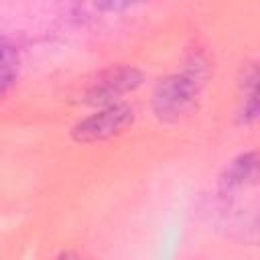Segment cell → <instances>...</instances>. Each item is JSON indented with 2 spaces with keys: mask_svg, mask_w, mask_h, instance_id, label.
Returning a JSON list of instances; mask_svg holds the SVG:
<instances>
[{
  "mask_svg": "<svg viewBox=\"0 0 260 260\" xmlns=\"http://www.w3.org/2000/svg\"><path fill=\"white\" fill-rule=\"evenodd\" d=\"M205 63L195 57L187 63L183 71L160 79L150 100L152 114L156 116V120L165 124H177L187 118L197 106V100L205 85Z\"/></svg>",
  "mask_w": 260,
  "mask_h": 260,
  "instance_id": "obj_1",
  "label": "cell"
},
{
  "mask_svg": "<svg viewBox=\"0 0 260 260\" xmlns=\"http://www.w3.org/2000/svg\"><path fill=\"white\" fill-rule=\"evenodd\" d=\"M134 118H136V110L134 106L126 102H114L108 106H100L98 112L79 120L71 128V138L79 144L104 142L114 136H120L126 128L132 126Z\"/></svg>",
  "mask_w": 260,
  "mask_h": 260,
  "instance_id": "obj_2",
  "label": "cell"
},
{
  "mask_svg": "<svg viewBox=\"0 0 260 260\" xmlns=\"http://www.w3.org/2000/svg\"><path fill=\"white\" fill-rule=\"evenodd\" d=\"M142 83V73L132 65H118L102 71L87 87L85 102L89 106H108L120 102L122 95L132 93Z\"/></svg>",
  "mask_w": 260,
  "mask_h": 260,
  "instance_id": "obj_3",
  "label": "cell"
},
{
  "mask_svg": "<svg viewBox=\"0 0 260 260\" xmlns=\"http://www.w3.org/2000/svg\"><path fill=\"white\" fill-rule=\"evenodd\" d=\"M254 181H256V154L250 152V154H242L225 169V175L221 177V189L234 191V189H242L244 185H252Z\"/></svg>",
  "mask_w": 260,
  "mask_h": 260,
  "instance_id": "obj_4",
  "label": "cell"
},
{
  "mask_svg": "<svg viewBox=\"0 0 260 260\" xmlns=\"http://www.w3.org/2000/svg\"><path fill=\"white\" fill-rule=\"evenodd\" d=\"M242 122L244 124H252L258 116V73L256 67H250V75L246 79V87H244V104H242Z\"/></svg>",
  "mask_w": 260,
  "mask_h": 260,
  "instance_id": "obj_5",
  "label": "cell"
},
{
  "mask_svg": "<svg viewBox=\"0 0 260 260\" xmlns=\"http://www.w3.org/2000/svg\"><path fill=\"white\" fill-rule=\"evenodd\" d=\"M16 71H18V55L8 43L0 41V95L12 85Z\"/></svg>",
  "mask_w": 260,
  "mask_h": 260,
  "instance_id": "obj_6",
  "label": "cell"
},
{
  "mask_svg": "<svg viewBox=\"0 0 260 260\" xmlns=\"http://www.w3.org/2000/svg\"><path fill=\"white\" fill-rule=\"evenodd\" d=\"M140 2H144V0H93V4L106 12H122V10H128Z\"/></svg>",
  "mask_w": 260,
  "mask_h": 260,
  "instance_id": "obj_7",
  "label": "cell"
}]
</instances>
